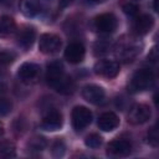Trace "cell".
Listing matches in <instances>:
<instances>
[{"label":"cell","mask_w":159,"mask_h":159,"mask_svg":"<svg viewBox=\"0 0 159 159\" xmlns=\"http://www.w3.org/2000/svg\"><path fill=\"white\" fill-rule=\"evenodd\" d=\"M84 144H86V147H88L91 149H96V148H98L102 144V138L98 134H96V133L89 134V135L86 137Z\"/></svg>","instance_id":"44dd1931"},{"label":"cell","mask_w":159,"mask_h":159,"mask_svg":"<svg viewBox=\"0 0 159 159\" xmlns=\"http://www.w3.org/2000/svg\"><path fill=\"white\" fill-rule=\"evenodd\" d=\"M119 125V118L113 112H106L98 118V127L103 132H112Z\"/></svg>","instance_id":"5bb4252c"},{"label":"cell","mask_w":159,"mask_h":159,"mask_svg":"<svg viewBox=\"0 0 159 159\" xmlns=\"http://www.w3.org/2000/svg\"><path fill=\"white\" fill-rule=\"evenodd\" d=\"M45 147H46V140L42 137H34L29 142V148L30 150H34V152H40Z\"/></svg>","instance_id":"d6986e66"},{"label":"cell","mask_w":159,"mask_h":159,"mask_svg":"<svg viewBox=\"0 0 159 159\" xmlns=\"http://www.w3.org/2000/svg\"><path fill=\"white\" fill-rule=\"evenodd\" d=\"M135 1H140V0H135Z\"/></svg>","instance_id":"1f68e13d"},{"label":"cell","mask_w":159,"mask_h":159,"mask_svg":"<svg viewBox=\"0 0 159 159\" xmlns=\"http://www.w3.org/2000/svg\"><path fill=\"white\" fill-rule=\"evenodd\" d=\"M15 145L11 142H2L0 143V155L2 157H15Z\"/></svg>","instance_id":"ffe728a7"},{"label":"cell","mask_w":159,"mask_h":159,"mask_svg":"<svg viewBox=\"0 0 159 159\" xmlns=\"http://www.w3.org/2000/svg\"><path fill=\"white\" fill-rule=\"evenodd\" d=\"M158 138H159V135H158V129H157V127L150 128L149 132H148V143L152 144L153 147H157V145H158V140H159Z\"/></svg>","instance_id":"484cf974"},{"label":"cell","mask_w":159,"mask_h":159,"mask_svg":"<svg viewBox=\"0 0 159 159\" xmlns=\"http://www.w3.org/2000/svg\"><path fill=\"white\" fill-rule=\"evenodd\" d=\"M84 47L80 42H71L65 50V58L70 63H80L84 58Z\"/></svg>","instance_id":"30bf717a"},{"label":"cell","mask_w":159,"mask_h":159,"mask_svg":"<svg viewBox=\"0 0 159 159\" xmlns=\"http://www.w3.org/2000/svg\"><path fill=\"white\" fill-rule=\"evenodd\" d=\"M150 116H152L150 108L147 104L138 103V104H134L129 109L128 120L132 124H143L150 119Z\"/></svg>","instance_id":"5b68a950"},{"label":"cell","mask_w":159,"mask_h":159,"mask_svg":"<svg viewBox=\"0 0 159 159\" xmlns=\"http://www.w3.org/2000/svg\"><path fill=\"white\" fill-rule=\"evenodd\" d=\"M82 97L92 104H101L104 101V89L97 84H86L82 88Z\"/></svg>","instance_id":"ba28073f"},{"label":"cell","mask_w":159,"mask_h":159,"mask_svg":"<svg viewBox=\"0 0 159 159\" xmlns=\"http://www.w3.org/2000/svg\"><path fill=\"white\" fill-rule=\"evenodd\" d=\"M108 48H109V45H108L106 41H98V42L94 45V53H96V55L107 53V52H108Z\"/></svg>","instance_id":"4316f807"},{"label":"cell","mask_w":159,"mask_h":159,"mask_svg":"<svg viewBox=\"0 0 159 159\" xmlns=\"http://www.w3.org/2000/svg\"><path fill=\"white\" fill-rule=\"evenodd\" d=\"M12 103L7 98H0V116H6L11 112Z\"/></svg>","instance_id":"cb8c5ba5"},{"label":"cell","mask_w":159,"mask_h":159,"mask_svg":"<svg viewBox=\"0 0 159 159\" xmlns=\"http://www.w3.org/2000/svg\"><path fill=\"white\" fill-rule=\"evenodd\" d=\"M0 1H2V0H0Z\"/></svg>","instance_id":"d6a6232c"},{"label":"cell","mask_w":159,"mask_h":159,"mask_svg":"<svg viewBox=\"0 0 159 159\" xmlns=\"http://www.w3.org/2000/svg\"><path fill=\"white\" fill-rule=\"evenodd\" d=\"M154 81H155V76L152 70L140 68L132 76L129 82V91L133 93L147 91L153 87Z\"/></svg>","instance_id":"6da1fadb"},{"label":"cell","mask_w":159,"mask_h":159,"mask_svg":"<svg viewBox=\"0 0 159 159\" xmlns=\"http://www.w3.org/2000/svg\"><path fill=\"white\" fill-rule=\"evenodd\" d=\"M41 7L40 0H20L19 2V9L25 15L26 17H32L35 16Z\"/></svg>","instance_id":"2e32d148"},{"label":"cell","mask_w":159,"mask_h":159,"mask_svg":"<svg viewBox=\"0 0 159 159\" xmlns=\"http://www.w3.org/2000/svg\"><path fill=\"white\" fill-rule=\"evenodd\" d=\"M154 26V20L150 15L148 14H143L140 16H138L134 22H133V30L137 35H147Z\"/></svg>","instance_id":"7c38bea8"},{"label":"cell","mask_w":159,"mask_h":159,"mask_svg":"<svg viewBox=\"0 0 159 159\" xmlns=\"http://www.w3.org/2000/svg\"><path fill=\"white\" fill-rule=\"evenodd\" d=\"M63 73V66L60 61H52L47 65V72H46V80L47 82L53 81L58 77H61Z\"/></svg>","instance_id":"ac0fdd59"},{"label":"cell","mask_w":159,"mask_h":159,"mask_svg":"<svg viewBox=\"0 0 159 159\" xmlns=\"http://www.w3.org/2000/svg\"><path fill=\"white\" fill-rule=\"evenodd\" d=\"M93 70H94V73L98 76H102L106 78H114L119 73V65L118 62L112 60H102L94 65Z\"/></svg>","instance_id":"52a82bcc"},{"label":"cell","mask_w":159,"mask_h":159,"mask_svg":"<svg viewBox=\"0 0 159 159\" xmlns=\"http://www.w3.org/2000/svg\"><path fill=\"white\" fill-rule=\"evenodd\" d=\"M15 60V53L10 51H1L0 52V66H7Z\"/></svg>","instance_id":"603a6c76"},{"label":"cell","mask_w":159,"mask_h":159,"mask_svg":"<svg viewBox=\"0 0 159 159\" xmlns=\"http://www.w3.org/2000/svg\"><path fill=\"white\" fill-rule=\"evenodd\" d=\"M117 17L111 14H101L93 20V29L101 34H111L117 29Z\"/></svg>","instance_id":"277c9868"},{"label":"cell","mask_w":159,"mask_h":159,"mask_svg":"<svg viewBox=\"0 0 159 159\" xmlns=\"http://www.w3.org/2000/svg\"><path fill=\"white\" fill-rule=\"evenodd\" d=\"M91 2H94V4H101V2H104L106 0H88Z\"/></svg>","instance_id":"f546056e"},{"label":"cell","mask_w":159,"mask_h":159,"mask_svg":"<svg viewBox=\"0 0 159 159\" xmlns=\"http://www.w3.org/2000/svg\"><path fill=\"white\" fill-rule=\"evenodd\" d=\"M61 127H62V116H61V113L55 108L48 109L45 113L43 118H42L41 128L43 130H47V132H56V130L61 129Z\"/></svg>","instance_id":"8992f818"},{"label":"cell","mask_w":159,"mask_h":159,"mask_svg":"<svg viewBox=\"0 0 159 159\" xmlns=\"http://www.w3.org/2000/svg\"><path fill=\"white\" fill-rule=\"evenodd\" d=\"M65 152H66V147H65L63 142L62 140H57L52 147V155L55 158H60V157H62L65 154Z\"/></svg>","instance_id":"d4e9b609"},{"label":"cell","mask_w":159,"mask_h":159,"mask_svg":"<svg viewBox=\"0 0 159 159\" xmlns=\"http://www.w3.org/2000/svg\"><path fill=\"white\" fill-rule=\"evenodd\" d=\"M35 37H36V32L34 27H24L17 35V45L22 47L25 51H27L34 45Z\"/></svg>","instance_id":"9a60e30c"},{"label":"cell","mask_w":159,"mask_h":159,"mask_svg":"<svg viewBox=\"0 0 159 159\" xmlns=\"http://www.w3.org/2000/svg\"><path fill=\"white\" fill-rule=\"evenodd\" d=\"M132 150V145L125 139H114L107 145V153L112 157H127Z\"/></svg>","instance_id":"9c48e42d"},{"label":"cell","mask_w":159,"mask_h":159,"mask_svg":"<svg viewBox=\"0 0 159 159\" xmlns=\"http://www.w3.org/2000/svg\"><path fill=\"white\" fill-rule=\"evenodd\" d=\"M2 134H4V125H2V123L0 122V138L2 137Z\"/></svg>","instance_id":"f1b7e54d"},{"label":"cell","mask_w":159,"mask_h":159,"mask_svg":"<svg viewBox=\"0 0 159 159\" xmlns=\"http://www.w3.org/2000/svg\"><path fill=\"white\" fill-rule=\"evenodd\" d=\"M122 10L128 16H135L137 12H138V6L135 4H133V2L127 1V2H123L122 4Z\"/></svg>","instance_id":"7402d4cb"},{"label":"cell","mask_w":159,"mask_h":159,"mask_svg":"<svg viewBox=\"0 0 159 159\" xmlns=\"http://www.w3.org/2000/svg\"><path fill=\"white\" fill-rule=\"evenodd\" d=\"M148 60H149V61H152V62H157V60H158V50H157V47H155V46L149 51Z\"/></svg>","instance_id":"83f0119b"},{"label":"cell","mask_w":159,"mask_h":159,"mask_svg":"<svg viewBox=\"0 0 159 159\" xmlns=\"http://www.w3.org/2000/svg\"><path fill=\"white\" fill-rule=\"evenodd\" d=\"M15 21L10 16H0V37H7L15 31Z\"/></svg>","instance_id":"e0dca14e"},{"label":"cell","mask_w":159,"mask_h":159,"mask_svg":"<svg viewBox=\"0 0 159 159\" xmlns=\"http://www.w3.org/2000/svg\"><path fill=\"white\" fill-rule=\"evenodd\" d=\"M72 125H73V129L76 132H81L83 130L87 125L91 124L92 122V112L83 107V106H77L72 109Z\"/></svg>","instance_id":"7a4b0ae2"},{"label":"cell","mask_w":159,"mask_h":159,"mask_svg":"<svg viewBox=\"0 0 159 159\" xmlns=\"http://www.w3.org/2000/svg\"><path fill=\"white\" fill-rule=\"evenodd\" d=\"M62 46L61 39L55 34H42L39 41V48L45 55H53L60 51Z\"/></svg>","instance_id":"3957f363"},{"label":"cell","mask_w":159,"mask_h":159,"mask_svg":"<svg viewBox=\"0 0 159 159\" xmlns=\"http://www.w3.org/2000/svg\"><path fill=\"white\" fill-rule=\"evenodd\" d=\"M154 10L158 11V0H154Z\"/></svg>","instance_id":"4dcf8cb0"},{"label":"cell","mask_w":159,"mask_h":159,"mask_svg":"<svg viewBox=\"0 0 159 159\" xmlns=\"http://www.w3.org/2000/svg\"><path fill=\"white\" fill-rule=\"evenodd\" d=\"M40 73V66L34 62H25L19 67L17 76L22 82L34 81Z\"/></svg>","instance_id":"8fae6325"},{"label":"cell","mask_w":159,"mask_h":159,"mask_svg":"<svg viewBox=\"0 0 159 159\" xmlns=\"http://www.w3.org/2000/svg\"><path fill=\"white\" fill-rule=\"evenodd\" d=\"M48 84L58 93L61 94H70L73 92V88H75V84L72 82V80L70 77H67L66 75H62L61 77L53 80V81H50Z\"/></svg>","instance_id":"4fadbf2b"}]
</instances>
